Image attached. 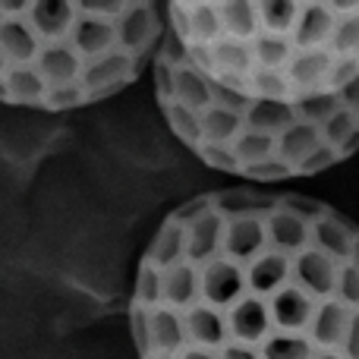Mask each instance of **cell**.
Returning <instances> with one entry per match:
<instances>
[{
    "mask_svg": "<svg viewBox=\"0 0 359 359\" xmlns=\"http://www.w3.org/2000/svg\"><path fill=\"white\" fill-rule=\"evenodd\" d=\"M139 359H359V224L227 186L164 215L126 303Z\"/></svg>",
    "mask_w": 359,
    "mask_h": 359,
    "instance_id": "6da1fadb",
    "label": "cell"
},
{
    "mask_svg": "<svg viewBox=\"0 0 359 359\" xmlns=\"http://www.w3.org/2000/svg\"><path fill=\"white\" fill-rule=\"evenodd\" d=\"M155 101L180 145L249 186L359 151V0H177Z\"/></svg>",
    "mask_w": 359,
    "mask_h": 359,
    "instance_id": "7a4b0ae2",
    "label": "cell"
},
{
    "mask_svg": "<svg viewBox=\"0 0 359 359\" xmlns=\"http://www.w3.org/2000/svg\"><path fill=\"white\" fill-rule=\"evenodd\" d=\"M168 6L151 0H4L0 95L63 114L136 86L161 54Z\"/></svg>",
    "mask_w": 359,
    "mask_h": 359,
    "instance_id": "3957f363",
    "label": "cell"
}]
</instances>
